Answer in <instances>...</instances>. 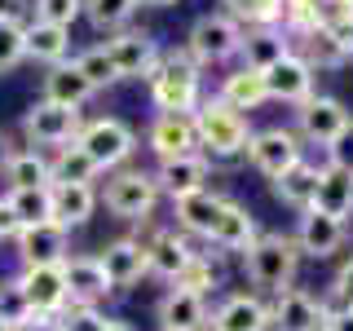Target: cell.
Segmentation results:
<instances>
[{
  "instance_id": "obj_49",
  "label": "cell",
  "mask_w": 353,
  "mask_h": 331,
  "mask_svg": "<svg viewBox=\"0 0 353 331\" xmlns=\"http://www.w3.org/2000/svg\"><path fill=\"white\" fill-rule=\"evenodd\" d=\"M27 14V0H0V22H22Z\"/></svg>"
},
{
  "instance_id": "obj_28",
  "label": "cell",
  "mask_w": 353,
  "mask_h": 331,
  "mask_svg": "<svg viewBox=\"0 0 353 331\" xmlns=\"http://www.w3.org/2000/svg\"><path fill=\"white\" fill-rule=\"evenodd\" d=\"M203 323H208V301L203 296L168 287V296L159 301V327L163 331H199Z\"/></svg>"
},
{
  "instance_id": "obj_42",
  "label": "cell",
  "mask_w": 353,
  "mask_h": 331,
  "mask_svg": "<svg viewBox=\"0 0 353 331\" xmlns=\"http://www.w3.org/2000/svg\"><path fill=\"white\" fill-rule=\"evenodd\" d=\"M84 14V0H36V22H49V27H66Z\"/></svg>"
},
{
  "instance_id": "obj_47",
  "label": "cell",
  "mask_w": 353,
  "mask_h": 331,
  "mask_svg": "<svg viewBox=\"0 0 353 331\" xmlns=\"http://www.w3.org/2000/svg\"><path fill=\"white\" fill-rule=\"evenodd\" d=\"M323 331H353V309H327Z\"/></svg>"
},
{
  "instance_id": "obj_31",
  "label": "cell",
  "mask_w": 353,
  "mask_h": 331,
  "mask_svg": "<svg viewBox=\"0 0 353 331\" xmlns=\"http://www.w3.org/2000/svg\"><path fill=\"white\" fill-rule=\"evenodd\" d=\"M71 53V31L66 27H49V22H27V58H36L44 66H62Z\"/></svg>"
},
{
  "instance_id": "obj_45",
  "label": "cell",
  "mask_w": 353,
  "mask_h": 331,
  "mask_svg": "<svg viewBox=\"0 0 353 331\" xmlns=\"http://www.w3.org/2000/svg\"><path fill=\"white\" fill-rule=\"evenodd\" d=\"M318 27L349 31L353 27V0H318Z\"/></svg>"
},
{
  "instance_id": "obj_14",
  "label": "cell",
  "mask_w": 353,
  "mask_h": 331,
  "mask_svg": "<svg viewBox=\"0 0 353 331\" xmlns=\"http://www.w3.org/2000/svg\"><path fill=\"white\" fill-rule=\"evenodd\" d=\"M270 318H274V331H318L327 323V309H323V296L305 292V287H287L283 296H274Z\"/></svg>"
},
{
  "instance_id": "obj_29",
  "label": "cell",
  "mask_w": 353,
  "mask_h": 331,
  "mask_svg": "<svg viewBox=\"0 0 353 331\" xmlns=\"http://www.w3.org/2000/svg\"><path fill=\"white\" fill-rule=\"evenodd\" d=\"M270 190L279 203L287 208H296V212H305V208H314V190H318V168L309 159H301L296 168H287L283 177H274L270 181Z\"/></svg>"
},
{
  "instance_id": "obj_52",
  "label": "cell",
  "mask_w": 353,
  "mask_h": 331,
  "mask_svg": "<svg viewBox=\"0 0 353 331\" xmlns=\"http://www.w3.org/2000/svg\"><path fill=\"white\" fill-rule=\"evenodd\" d=\"M141 5H150V9H168V5H176V0H141Z\"/></svg>"
},
{
  "instance_id": "obj_4",
  "label": "cell",
  "mask_w": 353,
  "mask_h": 331,
  "mask_svg": "<svg viewBox=\"0 0 353 331\" xmlns=\"http://www.w3.org/2000/svg\"><path fill=\"white\" fill-rule=\"evenodd\" d=\"M75 146L97 163V172H119L132 159V150H137V132H132L124 119L102 115V119H88V124L80 128Z\"/></svg>"
},
{
  "instance_id": "obj_18",
  "label": "cell",
  "mask_w": 353,
  "mask_h": 331,
  "mask_svg": "<svg viewBox=\"0 0 353 331\" xmlns=\"http://www.w3.org/2000/svg\"><path fill=\"white\" fill-rule=\"evenodd\" d=\"M265 93H270V102H292V106L309 102L314 97V71H309V62L292 49L283 62H274L265 71Z\"/></svg>"
},
{
  "instance_id": "obj_21",
  "label": "cell",
  "mask_w": 353,
  "mask_h": 331,
  "mask_svg": "<svg viewBox=\"0 0 353 331\" xmlns=\"http://www.w3.org/2000/svg\"><path fill=\"white\" fill-rule=\"evenodd\" d=\"M5 146V141H0ZM0 172H5L9 190H31V185H53L49 159L31 146H5L0 150Z\"/></svg>"
},
{
  "instance_id": "obj_23",
  "label": "cell",
  "mask_w": 353,
  "mask_h": 331,
  "mask_svg": "<svg viewBox=\"0 0 353 331\" xmlns=\"http://www.w3.org/2000/svg\"><path fill=\"white\" fill-rule=\"evenodd\" d=\"M287 53H292V36H287L283 27H256V31H248V36H243L239 58H243V66H248V71L265 75L274 62H283Z\"/></svg>"
},
{
  "instance_id": "obj_37",
  "label": "cell",
  "mask_w": 353,
  "mask_h": 331,
  "mask_svg": "<svg viewBox=\"0 0 353 331\" xmlns=\"http://www.w3.org/2000/svg\"><path fill=\"white\" fill-rule=\"evenodd\" d=\"M141 0H84V14L97 31H124Z\"/></svg>"
},
{
  "instance_id": "obj_46",
  "label": "cell",
  "mask_w": 353,
  "mask_h": 331,
  "mask_svg": "<svg viewBox=\"0 0 353 331\" xmlns=\"http://www.w3.org/2000/svg\"><path fill=\"white\" fill-rule=\"evenodd\" d=\"M327 163H331V168H340V172H353V124L327 146Z\"/></svg>"
},
{
  "instance_id": "obj_9",
  "label": "cell",
  "mask_w": 353,
  "mask_h": 331,
  "mask_svg": "<svg viewBox=\"0 0 353 331\" xmlns=\"http://www.w3.org/2000/svg\"><path fill=\"white\" fill-rule=\"evenodd\" d=\"M349 124H353V115H349V106L340 102V97H323V93H314L309 102L296 106V137L314 141V146H323V150H327Z\"/></svg>"
},
{
  "instance_id": "obj_3",
  "label": "cell",
  "mask_w": 353,
  "mask_h": 331,
  "mask_svg": "<svg viewBox=\"0 0 353 331\" xmlns=\"http://www.w3.org/2000/svg\"><path fill=\"white\" fill-rule=\"evenodd\" d=\"M194 137H199V154L208 159H234V154H248V115H239L230 102L221 97H203L194 110Z\"/></svg>"
},
{
  "instance_id": "obj_34",
  "label": "cell",
  "mask_w": 353,
  "mask_h": 331,
  "mask_svg": "<svg viewBox=\"0 0 353 331\" xmlns=\"http://www.w3.org/2000/svg\"><path fill=\"white\" fill-rule=\"evenodd\" d=\"M5 203L14 208L18 225H44V221H53V185H31V190H9Z\"/></svg>"
},
{
  "instance_id": "obj_10",
  "label": "cell",
  "mask_w": 353,
  "mask_h": 331,
  "mask_svg": "<svg viewBox=\"0 0 353 331\" xmlns=\"http://www.w3.org/2000/svg\"><path fill=\"white\" fill-rule=\"evenodd\" d=\"M106 53H110V62H115L119 80H150V71L163 58L159 40H154L150 31H115V36L106 40Z\"/></svg>"
},
{
  "instance_id": "obj_33",
  "label": "cell",
  "mask_w": 353,
  "mask_h": 331,
  "mask_svg": "<svg viewBox=\"0 0 353 331\" xmlns=\"http://www.w3.org/2000/svg\"><path fill=\"white\" fill-rule=\"evenodd\" d=\"M296 53L309 62V71H336V66H345V49H340V40L331 36L327 27H314L305 31V36H296Z\"/></svg>"
},
{
  "instance_id": "obj_13",
  "label": "cell",
  "mask_w": 353,
  "mask_h": 331,
  "mask_svg": "<svg viewBox=\"0 0 353 331\" xmlns=\"http://www.w3.org/2000/svg\"><path fill=\"white\" fill-rule=\"evenodd\" d=\"M22 292L31 301V314L44 318H58L66 305H71V287H66L62 265H36V270H22Z\"/></svg>"
},
{
  "instance_id": "obj_5",
  "label": "cell",
  "mask_w": 353,
  "mask_h": 331,
  "mask_svg": "<svg viewBox=\"0 0 353 331\" xmlns=\"http://www.w3.org/2000/svg\"><path fill=\"white\" fill-rule=\"evenodd\" d=\"M106 203V212L124 217V221H146L159 203V185H154V172L141 168H119L106 177V190L97 194Z\"/></svg>"
},
{
  "instance_id": "obj_19",
  "label": "cell",
  "mask_w": 353,
  "mask_h": 331,
  "mask_svg": "<svg viewBox=\"0 0 353 331\" xmlns=\"http://www.w3.org/2000/svg\"><path fill=\"white\" fill-rule=\"evenodd\" d=\"M146 146L154 150V159H159V163L181 159V154H194L199 150L194 115H154V124L146 132Z\"/></svg>"
},
{
  "instance_id": "obj_53",
  "label": "cell",
  "mask_w": 353,
  "mask_h": 331,
  "mask_svg": "<svg viewBox=\"0 0 353 331\" xmlns=\"http://www.w3.org/2000/svg\"><path fill=\"white\" fill-rule=\"evenodd\" d=\"M0 331H18V327H9V323H0Z\"/></svg>"
},
{
  "instance_id": "obj_30",
  "label": "cell",
  "mask_w": 353,
  "mask_h": 331,
  "mask_svg": "<svg viewBox=\"0 0 353 331\" xmlns=\"http://www.w3.org/2000/svg\"><path fill=\"white\" fill-rule=\"evenodd\" d=\"M97 190L93 185H53V221H58L62 230L71 225H84L88 217L97 212Z\"/></svg>"
},
{
  "instance_id": "obj_50",
  "label": "cell",
  "mask_w": 353,
  "mask_h": 331,
  "mask_svg": "<svg viewBox=\"0 0 353 331\" xmlns=\"http://www.w3.org/2000/svg\"><path fill=\"white\" fill-rule=\"evenodd\" d=\"M18 331H58V318H44V314H31Z\"/></svg>"
},
{
  "instance_id": "obj_8",
  "label": "cell",
  "mask_w": 353,
  "mask_h": 331,
  "mask_svg": "<svg viewBox=\"0 0 353 331\" xmlns=\"http://www.w3.org/2000/svg\"><path fill=\"white\" fill-rule=\"evenodd\" d=\"M248 159H252V168L261 177L274 181V177H283L287 168H296V163L305 159V146H301V137H296L292 128L274 124V128H261V132L248 137Z\"/></svg>"
},
{
  "instance_id": "obj_44",
  "label": "cell",
  "mask_w": 353,
  "mask_h": 331,
  "mask_svg": "<svg viewBox=\"0 0 353 331\" xmlns=\"http://www.w3.org/2000/svg\"><path fill=\"white\" fill-rule=\"evenodd\" d=\"M323 309H353V257L336 270V279L323 292Z\"/></svg>"
},
{
  "instance_id": "obj_38",
  "label": "cell",
  "mask_w": 353,
  "mask_h": 331,
  "mask_svg": "<svg viewBox=\"0 0 353 331\" xmlns=\"http://www.w3.org/2000/svg\"><path fill=\"white\" fill-rule=\"evenodd\" d=\"M75 66H80V75L93 84V93H102V88L119 84V71H115V62H110L106 44H93V49H84L80 58H75Z\"/></svg>"
},
{
  "instance_id": "obj_35",
  "label": "cell",
  "mask_w": 353,
  "mask_h": 331,
  "mask_svg": "<svg viewBox=\"0 0 353 331\" xmlns=\"http://www.w3.org/2000/svg\"><path fill=\"white\" fill-rule=\"evenodd\" d=\"M49 177H53V185H93L97 181V163L88 159L80 146H62L49 159Z\"/></svg>"
},
{
  "instance_id": "obj_1",
  "label": "cell",
  "mask_w": 353,
  "mask_h": 331,
  "mask_svg": "<svg viewBox=\"0 0 353 331\" xmlns=\"http://www.w3.org/2000/svg\"><path fill=\"white\" fill-rule=\"evenodd\" d=\"M146 84H150V97L159 106V115H194L199 102H203V75H199V66L185 49L163 53Z\"/></svg>"
},
{
  "instance_id": "obj_32",
  "label": "cell",
  "mask_w": 353,
  "mask_h": 331,
  "mask_svg": "<svg viewBox=\"0 0 353 331\" xmlns=\"http://www.w3.org/2000/svg\"><path fill=\"white\" fill-rule=\"evenodd\" d=\"M221 102H230L243 115V110H256V106H265L270 102V93H265V75H256V71H248V66H239V71H230L225 80H221Z\"/></svg>"
},
{
  "instance_id": "obj_39",
  "label": "cell",
  "mask_w": 353,
  "mask_h": 331,
  "mask_svg": "<svg viewBox=\"0 0 353 331\" xmlns=\"http://www.w3.org/2000/svg\"><path fill=\"white\" fill-rule=\"evenodd\" d=\"M221 283V274H216V265H212V257H203V252H194L190 257V265H185L181 274H176V292H190V296H208L212 287Z\"/></svg>"
},
{
  "instance_id": "obj_24",
  "label": "cell",
  "mask_w": 353,
  "mask_h": 331,
  "mask_svg": "<svg viewBox=\"0 0 353 331\" xmlns=\"http://www.w3.org/2000/svg\"><path fill=\"white\" fill-rule=\"evenodd\" d=\"M256 239H261L256 217H252L243 203H234V199H225V212H221V221H216V230H212L208 243L221 248V252H248Z\"/></svg>"
},
{
  "instance_id": "obj_20",
  "label": "cell",
  "mask_w": 353,
  "mask_h": 331,
  "mask_svg": "<svg viewBox=\"0 0 353 331\" xmlns=\"http://www.w3.org/2000/svg\"><path fill=\"white\" fill-rule=\"evenodd\" d=\"M190 257H194V248L185 243L181 230H154L146 239V265H150L154 279H163V283H176V274L190 265Z\"/></svg>"
},
{
  "instance_id": "obj_51",
  "label": "cell",
  "mask_w": 353,
  "mask_h": 331,
  "mask_svg": "<svg viewBox=\"0 0 353 331\" xmlns=\"http://www.w3.org/2000/svg\"><path fill=\"white\" fill-rule=\"evenodd\" d=\"M106 331H132V323H124V318H106Z\"/></svg>"
},
{
  "instance_id": "obj_40",
  "label": "cell",
  "mask_w": 353,
  "mask_h": 331,
  "mask_svg": "<svg viewBox=\"0 0 353 331\" xmlns=\"http://www.w3.org/2000/svg\"><path fill=\"white\" fill-rule=\"evenodd\" d=\"M31 318V301L22 292V279H5L0 283V323L9 327H22Z\"/></svg>"
},
{
  "instance_id": "obj_17",
  "label": "cell",
  "mask_w": 353,
  "mask_h": 331,
  "mask_svg": "<svg viewBox=\"0 0 353 331\" xmlns=\"http://www.w3.org/2000/svg\"><path fill=\"white\" fill-rule=\"evenodd\" d=\"M296 248H301V257H314V261H327L336 257L340 248H345V221L336 217H323L314 212V208H305L301 221H296Z\"/></svg>"
},
{
  "instance_id": "obj_36",
  "label": "cell",
  "mask_w": 353,
  "mask_h": 331,
  "mask_svg": "<svg viewBox=\"0 0 353 331\" xmlns=\"http://www.w3.org/2000/svg\"><path fill=\"white\" fill-rule=\"evenodd\" d=\"M221 14L234 18L239 27H279L283 22V0H221Z\"/></svg>"
},
{
  "instance_id": "obj_25",
  "label": "cell",
  "mask_w": 353,
  "mask_h": 331,
  "mask_svg": "<svg viewBox=\"0 0 353 331\" xmlns=\"http://www.w3.org/2000/svg\"><path fill=\"white\" fill-rule=\"evenodd\" d=\"M62 274H66V287H71V305H97L110 292L106 270L97 257H66Z\"/></svg>"
},
{
  "instance_id": "obj_11",
  "label": "cell",
  "mask_w": 353,
  "mask_h": 331,
  "mask_svg": "<svg viewBox=\"0 0 353 331\" xmlns=\"http://www.w3.org/2000/svg\"><path fill=\"white\" fill-rule=\"evenodd\" d=\"M22 270H36V265H62L71 257V230H62L58 221H44V225H27L14 239Z\"/></svg>"
},
{
  "instance_id": "obj_54",
  "label": "cell",
  "mask_w": 353,
  "mask_h": 331,
  "mask_svg": "<svg viewBox=\"0 0 353 331\" xmlns=\"http://www.w3.org/2000/svg\"><path fill=\"white\" fill-rule=\"evenodd\" d=\"M318 331H323V327H318Z\"/></svg>"
},
{
  "instance_id": "obj_15",
  "label": "cell",
  "mask_w": 353,
  "mask_h": 331,
  "mask_svg": "<svg viewBox=\"0 0 353 331\" xmlns=\"http://www.w3.org/2000/svg\"><path fill=\"white\" fill-rule=\"evenodd\" d=\"M208 323H212V331H270L274 318H270V305L256 292H230L208 314Z\"/></svg>"
},
{
  "instance_id": "obj_2",
  "label": "cell",
  "mask_w": 353,
  "mask_h": 331,
  "mask_svg": "<svg viewBox=\"0 0 353 331\" xmlns=\"http://www.w3.org/2000/svg\"><path fill=\"white\" fill-rule=\"evenodd\" d=\"M296 270H301V248H296L292 234H279V230H274V234H261L243 252V274H248V283L256 287V292L283 296L287 287L296 283Z\"/></svg>"
},
{
  "instance_id": "obj_26",
  "label": "cell",
  "mask_w": 353,
  "mask_h": 331,
  "mask_svg": "<svg viewBox=\"0 0 353 331\" xmlns=\"http://www.w3.org/2000/svg\"><path fill=\"white\" fill-rule=\"evenodd\" d=\"M314 212L336 217V221L353 217V172H340V168H331V163H323V168H318Z\"/></svg>"
},
{
  "instance_id": "obj_6",
  "label": "cell",
  "mask_w": 353,
  "mask_h": 331,
  "mask_svg": "<svg viewBox=\"0 0 353 331\" xmlns=\"http://www.w3.org/2000/svg\"><path fill=\"white\" fill-rule=\"evenodd\" d=\"M243 36H248V31H243L234 18H225V14H203V18H194L190 36H185V53L194 58V66L230 62V58H239Z\"/></svg>"
},
{
  "instance_id": "obj_22",
  "label": "cell",
  "mask_w": 353,
  "mask_h": 331,
  "mask_svg": "<svg viewBox=\"0 0 353 331\" xmlns=\"http://www.w3.org/2000/svg\"><path fill=\"white\" fill-rule=\"evenodd\" d=\"M221 212H225V194H212V190L185 194V199H176V230L194 239H212Z\"/></svg>"
},
{
  "instance_id": "obj_12",
  "label": "cell",
  "mask_w": 353,
  "mask_h": 331,
  "mask_svg": "<svg viewBox=\"0 0 353 331\" xmlns=\"http://www.w3.org/2000/svg\"><path fill=\"white\" fill-rule=\"evenodd\" d=\"M97 261H102V270H106L110 292H128L132 283H141L150 274L146 239H115V243H106V252H97Z\"/></svg>"
},
{
  "instance_id": "obj_7",
  "label": "cell",
  "mask_w": 353,
  "mask_h": 331,
  "mask_svg": "<svg viewBox=\"0 0 353 331\" xmlns=\"http://www.w3.org/2000/svg\"><path fill=\"white\" fill-rule=\"evenodd\" d=\"M80 128H84L80 110H75V106H58V102H44V97H40L36 106H27V115H22V137L31 141V150H40V146H53V150L75 146Z\"/></svg>"
},
{
  "instance_id": "obj_43",
  "label": "cell",
  "mask_w": 353,
  "mask_h": 331,
  "mask_svg": "<svg viewBox=\"0 0 353 331\" xmlns=\"http://www.w3.org/2000/svg\"><path fill=\"white\" fill-rule=\"evenodd\" d=\"M58 331H106V314H97V305H66L58 314Z\"/></svg>"
},
{
  "instance_id": "obj_27",
  "label": "cell",
  "mask_w": 353,
  "mask_h": 331,
  "mask_svg": "<svg viewBox=\"0 0 353 331\" xmlns=\"http://www.w3.org/2000/svg\"><path fill=\"white\" fill-rule=\"evenodd\" d=\"M40 97H44V102H58V106H75V110H80L88 97H93V84L80 75V66H75V62H62V66H49V71H44Z\"/></svg>"
},
{
  "instance_id": "obj_16",
  "label": "cell",
  "mask_w": 353,
  "mask_h": 331,
  "mask_svg": "<svg viewBox=\"0 0 353 331\" xmlns=\"http://www.w3.org/2000/svg\"><path fill=\"white\" fill-rule=\"evenodd\" d=\"M208 177H212V159L208 154H181V159H168L159 163V172H154V185H159V194H168L172 203L185 194H199L208 190Z\"/></svg>"
},
{
  "instance_id": "obj_48",
  "label": "cell",
  "mask_w": 353,
  "mask_h": 331,
  "mask_svg": "<svg viewBox=\"0 0 353 331\" xmlns=\"http://www.w3.org/2000/svg\"><path fill=\"white\" fill-rule=\"evenodd\" d=\"M18 217H14V208L5 203V199H0V239H18Z\"/></svg>"
},
{
  "instance_id": "obj_41",
  "label": "cell",
  "mask_w": 353,
  "mask_h": 331,
  "mask_svg": "<svg viewBox=\"0 0 353 331\" xmlns=\"http://www.w3.org/2000/svg\"><path fill=\"white\" fill-rule=\"evenodd\" d=\"M27 58V27L22 22H0V71H14Z\"/></svg>"
}]
</instances>
